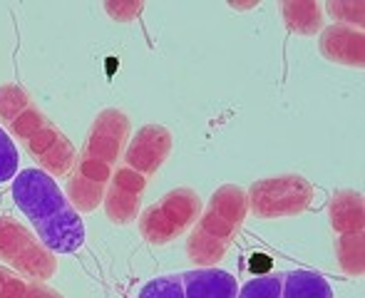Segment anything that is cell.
<instances>
[{"mask_svg": "<svg viewBox=\"0 0 365 298\" xmlns=\"http://www.w3.org/2000/svg\"><path fill=\"white\" fill-rule=\"evenodd\" d=\"M249 217L246 189L224 184L209 197L197 224L189 229L187 256L197 269H212L226 256Z\"/></svg>", "mask_w": 365, "mask_h": 298, "instance_id": "obj_3", "label": "cell"}, {"mask_svg": "<svg viewBox=\"0 0 365 298\" xmlns=\"http://www.w3.org/2000/svg\"><path fill=\"white\" fill-rule=\"evenodd\" d=\"M281 286H284V276L266 274L241 286L236 298H281Z\"/></svg>", "mask_w": 365, "mask_h": 298, "instance_id": "obj_18", "label": "cell"}, {"mask_svg": "<svg viewBox=\"0 0 365 298\" xmlns=\"http://www.w3.org/2000/svg\"><path fill=\"white\" fill-rule=\"evenodd\" d=\"M261 269H271V259L264 254H254L251 256V271H261Z\"/></svg>", "mask_w": 365, "mask_h": 298, "instance_id": "obj_22", "label": "cell"}, {"mask_svg": "<svg viewBox=\"0 0 365 298\" xmlns=\"http://www.w3.org/2000/svg\"><path fill=\"white\" fill-rule=\"evenodd\" d=\"M102 10L117 23H132V20L140 18V13L145 10V3L142 0H105Z\"/></svg>", "mask_w": 365, "mask_h": 298, "instance_id": "obj_21", "label": "cell"}, {"mask_svg": "<svg viewBox=\"0 0 365 298\" xmlns=\"http://www.w3.org/2000/svg\"><path fill=\"white\" fill-rule=\"evenodd\" d=\"M13 199L30 219L38 239L53 254H73L85 244V224L50 174L43 169H23L13 179Z\"/></svg>", "mask_w": 365, "mask_h": 298, "instance_id": "obj_2", "label": "cell"}, {"mask_svg": "<svg viewBox=\"0 0 365 298\" xmlns=\"http://www.w3.org/2000/svg\"><path fill=\"white\" fill-rule=\"evenodd\" d=\"M281 298H333V289L316 271H291L284 276Z\"/></svg>", "mask_w": 365, "mask_h": 298, "instance_id": "obj_14", "label": "cell"}, {"mask_svg": "<svg viewBox=\"0 0 365 298\" xmlns=\"http://www.w3.org/2000/svg\"><path fill=\"white\" fill-rule=\"evenodd\" d=\"M249 212L256 219H289L303 214L313 202V184L301 174H279V177L256 179L246 189Z\"/></svg>", "mask_w": 365, "mask_h": 298, "instance_id": "obj_6", "label": "cell"}, {"mask_svg": "<svg viewBox=\"0 0 365 298\" xmlns=\"http://www.w3.org/2000/svg\"><path fill=\"white\" fill-rule=\"evenodd\" d=\"M18 164H20L18 147H15V142L10 140V135L3 130V125H0V184L15 179Z\"/></svg>", "mask_w": 365, "mask_h": 298, "instance_id": "obj_20", "label": "cell"}, {"mask_svg": "<svg viewBox=\"0 0 365 298\" xmlns=\"http://www.w3.org/2000/svg\"><path fill=\"white\" fill-rule=\"evenodd\" d=\"M202 209L204 202L194 189L177 187L164 194L159 202H154L152 207H147L137 217V226H140V234L147 244L164 246L187 234L197 224Z\"/></svg>", "mask_w": 365, "mask_h": 298, "instance_id": "obj_4", "label": "cell"}, {"mask_svg": "<svg viewBox=\"0 0 365 298\" xmlns=\"http://www.w3.org/2000/svg\"><path fill=\"white\" fill-rule=\"evenodd\" d=\"M0 261L5 269L48 284L58 274V254L48 249L30 229L10 217H0Z\"/></svg>", "mask_w": 365, "mask_h": 298, "instance_id": "obj_5", "label": "cell"}, {"mask_svg": "<svg viewBox=\"0 0 365 298\" xmlns=\"http://www.w3.org/2000/svg\"><path fill=\"white\" fill-rule=\"evenodd\" d=\"M184 298H236L239 286L229 271L212 269H194L182 274Z\"/></svg>", "mask_w": 365, "mask_h": 298, "instance_id": "obj_12", "label": "cell"}, {"mask_svg": "<svg viewBox=\"0 0 365 298\" xmlns=\"http://www.w3.org/2000/svg\"><path fill=\"white\" fill-rule=\"evenodd\" d=\"M130 142V117L120 107H105L97 112L85 137L82 152L65 184V197L77 214H90L102 204L105 189Z\"/></svg>", "mask_w": 365, "mask_h": 298, "instance_id": "obj_1", "label": "cell"}, {"mask_svg": "<svg viewBox=\"0 0 365 298\" xmlns=\"http://www.w3.org/2000/svg\"><path fill=\"white\" fill-rule=\"evenodd\" d=\"M284 25L296 35L313 38L318 35L326 23H323V5L318 0H281L279 3Z\"/></svg>", "mask_w": 365, "mask_h": 298, "instance_id": "obj_13", "label": "cell"}, {"mask_svg": "<svg viewBox=\"0 0 365 298\" xmlns=\"http://www.w3.org/2000/svg\"><path fill=\"white\" fill-rule=\"evenodd\" d=\"M172 147H174V137L167 127L145 125L127 142L125 154H122L125 157V167L135 169V172L145 174L149 179L164 167V162L172 154Z\"/></svg>", "mask_w": 365, "mask_h": 298, "instance_id": "obj_9", "label": "cell"}, {"mask_svg": "<svg viewBox=\"0 0 365 298\" xmlns=\"http://www.w3.org/2000/svg\"><path fill=\"white\" fill-rule=\"evenodd\" d=\"M23 145L30 152V157L38 162V169H43L45 174H50L53 179L70 177V172H73L77 162V149L58 125H53L48 120Z\"/></svg>", "mask_w": 365, "mask_h": 298, "instance_id": "obj_8", "label": "cell"}, {"mask_svg": "<svg viewBox=\"0 0 365 298\" xmlns=\"http://www.w3.org/2000/svg\"><path fill=\"white\" fill-rule=\"evenodd\" d=\"M137 298H184L182 276H159L147 281Z\"/></svg>", "mask_w": 365, "mask_h": 298, "instance_id": "obj_19", "label": "cell"}, {"mask_svg": "<svg viewBox=\"0 0 365 298\" xmlns=\"http://www.w3.org/2000/svg\"><path fill=\"white\" fill-rule=\"evenodd\" d=\"M336 261L346 276L361 279L365 274V234L338 236L336 239Z\"/></svg>", "mask_w": 365, "mask_h": 298, "instance_id": "obj_16", "label": "cell"}, {"mask_svg": "<svg viewBox=\"0 0 365 298\" xmlns=\"http://www.w3.org/2000/svg\"><path fill=\"white\" fill-rule=\"evenodd\" d=\"M318 50L328 63L346 65V68L363 70L365 65V35L363 30L348 28V25H328L321 30Z\"/></svg>", "mask_w": 365, "mask_h": 298, "instance_id": "obj_10", "label": "cell"}, {"mask_svg": "<svg viewBox=\"0 0 365 298\" xmlns=\"http://www.w3.org/2000/svg\"><path fill=\"white\" fill-rule=\"evenodd\" d=\"M147 192V177L130 167H117L102 197V207L112 224L127 226L140 217L142 199Z\"/></svg>", "mask_w": 365, "mask_h": 298, "instance_id": "obj_7", "label": "cell"}, {"mask_svg": "<svg viewBox=\"0 0 365 298\" xmlns=\"http://www.w3.org/2000/svg\"><path fill=\"white\" fill-rule=\"evenodd\" d=\"M0 298H63L45 281H33L0 266Z\"/></svg>", "mask_w": 365, "mask_h": 298, "instance_id": "obj_15", "label": "cell"}, {"mask_svg": "<svg viewBox=\"0 0 365 298\" xmlns=\"http://www.w3.org/2000/svg\"><path fill=\"white\" fill-rule=\"evenodd\" d=\"M326 10L338 25H348V28L363 30L365 25V3L363 0H328Z\"/></svg>", "mask_w": 365, "mask_h": 298, "instance_id": "obj_17", "label": "cell"}, {"mask_svg": "<svg viewBox=\"0 0 365 298\" xmlns=\"http://www.w3.org/2000/svg\"><path fill=\"white\" fill-rule=\"evenodd\" d=\"M328 222L333 234L338 236H356L365 234V202L363 194L356 189H338L328 204Z\"/></svg>", "mask_w": 365, "mask_h": 298, "instance_id": "obj_11", "label": "cell"}]
</instances>
